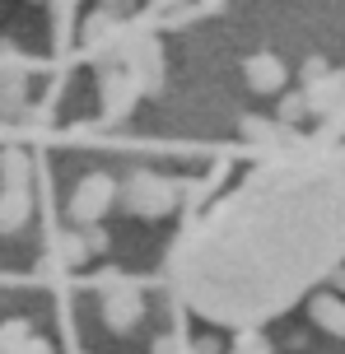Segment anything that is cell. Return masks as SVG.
Returning a JSON list of instances; mask_svg holds the SVG:
<instances>
[{"label":"cell","instance_id":"obj_1","mask_svg":"<svg viewBox=\"0 0 345 354\" xmlns=\"http://www.w3.org/2000/svg\"><path fill=\"white\" fill-rule=\"evenodd\" d=\"M345 266V163H275L243 177L168 257L187 313L261 331Z\"/></svg>","mask_w":345,"mask_h":354},{"label":"cell","instance_id":"obj_2","mask_svg":"<svg viewBox=\"0 0 345 354\" xmlns=\"http://www.w3.org/2000/svg\"><path fill=\"white\" fill-rule=\"evenodd\" d=\"M103 280H108V289H103V322L127 336L140 322V313H145V294H140L136 280H122V275H103Z\"/></svg>","mask_w":345,"mask_h":354},{"label":"cell","instance_id":"obj_3","mask_svg":"<svg viewBox=\"0 0 345 354\" xmlns=\"http://www.w3.org/2000/svg\"><path fill=\"white\" fill-rule=\"evenodd\" d=\"M308 317L331 331V336H345V299L341 294H313L308 299Z\"/></svg>","mask_w":345,"mask_h":354},{"label":"cell","instance_id":"obj_4","mask_svg":"<svg viewBox=\"0 0 345 354\" xmlns=\"http://www.w3.org/2000/svg\"><path fill=\"white\" fill-rule=\"evenodd\" d=\"M28 340H33V326H28L24 317H10L5 326H0V350H5V354H19Z\"/></svg>","mask_w":345,"mask_h":354},{"label":"cell","instance_id":"obj_5","mask_svg":"<svg viewBox=\"0 0 345 354\" xmlns=\"http://www.w3.org/2000/svg\"><path fill=\"white\" fill-rule=\"evenodd\" d=\"M19 354H52V345H47V340H28V345H24V350H19Z\"/></svg>","mask_w":345,"mask_h":354},{"label":"cell","instance_id":"obj_6","mask_svg":"<svg viewBox=\"0 0 345 354\" xmlns=\"http://www.w3.org/2000/svg\"><path fill=\"white\" fill-rule=\"evenodd\" d=\"M0 233H5V201H0Z\"/></svg>","mask_w":345,"mask_h":354},{"label":"cell","instance_id":"obj_7","mask_svg":"<svg viewBox=\"0 0 345 354\" xmlns=\"http://www.w3.org/2000/svg\"><path fill=\"white\" fill-rule=\"evenodd\" d=\"M173 354H196V350H192V345H187V350H173Z\"/></svg>","mask_w":345,"mask_h":354},{"label":"cell","instance_id":"obj_8","mask_svg":"<svg viewBox=\"0 0 345 354\" xmlns=\"http://www.w3.org/2000/svg\"><path fill=\"white\" fill-rule=\"evenodd\" d=\"M0 354H5V350H0Z\"/></svg>","mask_w":345,"mask_h":354}]
</instances>
